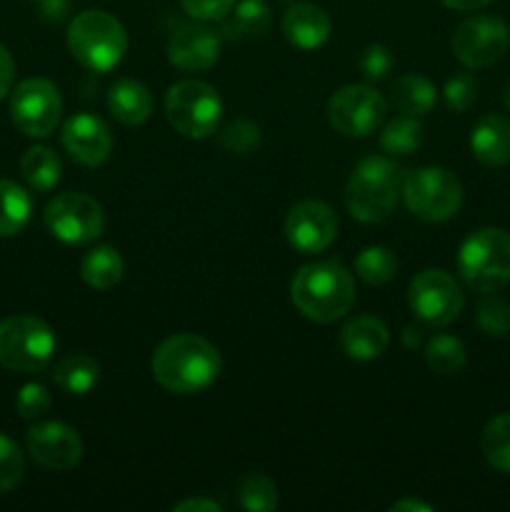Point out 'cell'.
Segmentation results:
<instances>
[{"label":"cell","mask_w":510,"mask_h":512,"mask_svg":"<svg viewBox=\"0 0 510 512\" xmlns=\"http://www.w3.org/2000/svg\"><path fill=\"white\" fill-rule=\"evenodd\" d=\"M53 380L63 393L88 395L100 380V365L85 353H70L53 368Z\"/></svg>","instance_id":"cell-24"},{"label":"cell","mask_w":510,"mask_h":512,"mask_svg":"<svg viewBox=\"0 0 510 512\" xmlns=\"http://www.w3.org/2000/svg\"><path fill=\"white\" fill-rule=\"evenodd\" d=\"M465 345L455 335H435L425 345V363L435 375H455L465 365Z\"/></svg>","instance_id":"cell-30"},{"label":"cell","mask_w":510,"mask_h":512,"mask_svg":"<svg viewBox=\"0 0 510 512\" xmlns=\"http://www.w3.org/2000/svg\"><path fill=\"white\" fill-rule=\"evenodd\" d=\"M108 110L118 123L135 128L153 115V95L140 80H115L108 90Z\"/></svg>","instance_id":"cell-21"},{"label":"cell","mask_w":510,"mask_h":512,"mask_svg":"<svg viewBox=\"0 0 510 512\" xmlns=\"http://www.w3.org/2000/svg\"><path fill=\"white\" fill-rule=\"evenodd\" d=\"M165 50H168L170 63L183 73H205L220 58V35L200 20L175 23Z\"/></svg>","instance_id":"cell-16"},{"label":"cell","mask_w":510,"mask_h":512,"mask_svg":"<svg viewBox=\"0 0 510 512\" xmlns=\"http://www.w3.org/2000/svg\"><path fill=\"white\" fill-rule=\"evenodd\" d=\"M238 500L250 512H270L278 508V488L263 473H248L238 483Z\"/></svg>","instance_id":"cell-32"},{"label":"cell","mask_w":510,"mask_h":512,"mask_svg":"<svg viewBox=\"0 0 510 512\" xmlns=\"http://www.w3.org/2000/svg\"><path fill=\"white\" fill-rule=\"evenodd\" d=\"M440 3H443L445 8L455 10V13H475V10L485 8V5H490L493 0H440Z\"/></svg>","instance_id":"cell-42"},{"label":"cell","mask_w":510,"mask_h":512,"mask_svg":"<svg viewBox=\"0 0 510 512\" xmlns=\"http://www.w3.org/2000/svg\"><path fill=\"white\" fill-rule=\"evenodd\" d=\"M325 113L345 138H368L388 118V103L370 85H345L330 95Z\"/></svg>","instance_id":"cell-12"},{"label":"cell","mask_w":510,"mask_h":512,"mask_svg":"<svg viewBox=\"0 0 510 512\" xmlns=\"http://www.w3.org/2000/svg\"><path fill=\"white\" fill-rule=\"evenodd\" d=\"M358 68H360V73H363V78L370 80V83L385 80V78H388L390 70L395 68L393 50H390L388 45H380V43L368 45V48L360 53Z\"/></svg>","instance_id":"cell-37"},{"label":"cell","mask_w":510,"mask_h":512,"mask_svg":"<svg viewBox=\"0 0 510 512\" xmlns=\"http://www.w3.org/2000/svg\"><path fill=\"white\" fill-rule=\"evenodd\" d=\"M403 200L415 218L443 223L463 205V183L445 168H418L403 178Z\"/></svg>","instance_id":"cell-8"},{"label":"cell","mask_w":510,"mask_h":512,"mask_svg":"<svg viewBox=\"0 0 510 512\" xmlns=\"http://www.w3.org/2000/svg\"><path fill=\"white\" fill-rule=\"evenodd\" d=\"M403 168L385 155H368L350 173L345 208L360 223H383L403 195Z\"/></svg>","instance_id":"cell-3"},{"label":"cell","mask_w":510,"mask_h":512,"mask_svg":"<svg viewBox=\"0 0 510 512\" xmlns=\"http://www.w3.org/2000/svg\"><path fill=\"white\" fill-rule=\"evenodd\" d=\"M53 328L35 315H10L0 323V365L13 373H38L53 360Z\"/></svg>","instance_id":"cell-7"},{"label":"cell","mask_w":510,"mask_h":512,"mask_svg":"<svg viewBox=\"0 0 510 512\" xmlns=\"http://www.w3.org/2000/svg\"><path fill=\"white\" fill-rule=\"evenodd\" d=\"M470 150L488 168L510 165V120L498 113L483 115L470 133Z\"/></svg>","instance_id":"cell-20"},{"label":"cell","mask_w":510,"mask_h":512,"mask_svg":"<svg viewBox=\"0 0 510 512\" xmlns=\"http://www.w3.org/2000/svg\"><path fill=\"white\" fill-rule=\"evenodd\" d=\"M435 100H438L435 85L425 75L408 73L393 83V103L403 115L423 118L435 108Z\"/></svg>","instance_id":"cell-26"},{"label":"cell","mask_w":510,"mask_h":512,"mask_svg":"<svg viewBox=\"0 0 510 512\" xmlns=\"http://www.w3.org/2000/svg\"><path fill=\"white\" fill-rule=\"evenodd\" d=\"M25 448L28 455L45 470L63 473V470L75 468L83 458V440L70 425L58 423V420H45L35 423L25 433Z\"/></svg>","instance_id":"cell-15"},{"label":"cell","mask_w":510,"mask_h":512,"mask_svg":"<svg viewBox=\"0 0 510 512\" xmlns=\"http://www.w3.org/2000/svg\"><path fill=\"white\" fill-rule=\"evenodd\" d=\"M125 273V263L113 245H98L88 250L80 260V278L95 290H110L120 283Z\"/></svg>","instance_id":"cell-23"},{"label":"cell","mask_w":510,"mask_h":512,"mask_svg":"<svg viewBox=\"0 0 510 512\" xmlns=\"http://www.w3.org/2000/svg\"><path fill=\"white\" fill-rule=\"evenodd\" d=\"M260 128L248 118H238L220 133V145L233 155H248L260 145Z\"/></svg>","instance_id":"cell-34"},{"label":"cell","mask_w":510,"mask_h":512,"mask_svg":"<svg viewBox=\"0 0 510 512\" xmlns=\"http://www.w3.org/2000/svg\"><path fill=\"white\" fill-rule=\"evenodd\" d=\"M355 273L368 285H388L398 273V260L383 245H370L355 258Z\"/></svg>","instance_id":"cell-31"},{"label":"cell","mask_w":510,"mask_h":512,"mask_svg":"<svg viewBox=\"0 0 510 512\" xmlns=\"http://www.w3.org/2000/svg\"><path fill=\"white\" fill-rule=\"evenodd\" d=\"M15 410L23 420H38L50 410V393L40 383H25L15 398Z\"/></svg>","instance_id":"cell-38"},{"label":"cell","mask_w":510,"mask_h":512,"mask_svg":"<svg viewBox=\"0 0 510 512\" xmlns=\"http://www.w3.org/2000/svg\"><path fill=\"white\" fill-rule=\"evenodd\" d=\"M165 118L183 138L203 140L218 133L223 120V100L213 85L203 80H180L165 95Z\"/></svg>","instance_id":"cell-6"},{"label":"cell","mask_w":510,"mask_h":512,"mask_svg":"<svg viewBox=\"0 0 510 512\" xmlns=\"http://www.w3.org/2000/svg\"><path fill=\"white\" fill-rule=\"evenodd\" d=\"M433 508L425 503H420V500H413V498H405V500H398V503L390 505V512H430Z\"/></svg>","instance_id":"cell-43"},{"label":"cell","mask_w":510,"mask_h":512,"mask_svg":"<svg viewBox=\"0 0 510 512\" xmlns=\"http://www.w3.org/2000/svg\"><path fill=\"white\" fill-rule=\"evenodd\" d=\"M420 145H423V125H420V118H413V115L400 113L380 133V148L395 158L415 153Z\"/></svg>","instance_id":"cell-29"},{"label":"cell","mask_w":510,"mask_h":512,"mask_svg":"<svg viewBox=\"0 0 510 512\" xmlns=\"http://www.w3.org/2000/svg\"><path fill=\"white\" fill-rule=\"evenodd\" d=\"M480 450L490 468L510 475V413L488 420L480 435Z\"/></svg>","instance_id":"cell-28"},{"label":"cell","mask_w":510,"mask_h":512,"mask_svg":"<svg viewBox=\"0 0 510 512\" xmlns=\"http://www.w3.org/2000/svg\"><path fill=\"white\" fill-rule=\"evenodd\" d=\"M238 0H180L185 13L200 23H215V20H225L233 5Z\"/></svg>","instance_id":"cell-39"},{"label":"cell","mask_w":510,"mask_h":512,"mask_svg":"<svg viewBox=\"0 0 510 512\" xmlns=\"http://www.w3.org/2000/svg\"><path fill=\"white\" fill-rule=\"evenodd\" d=\"M450 48L465 68H490L508 53L510 28L498 15H473L455 28Z\"/></svg>","instance_id":"cell-13"},{"label":"cell","mask_w":510,"mask_h":512,"mask_svg":"<svg viewBox=\"0 0 510 512\" xmlns=\"http://www.w3.org/2000/svg\"><path fill=\"white\" fill-rule=\"evenodd\" d=\"M458 273L475 293H500L510 285V233L503 228H478L458 250Z\"/></svg>","instance_id":"cell-5"},{"label":"cell","mask_w":510,"mask_h":512,"mask_svg":"<svg viewBox=\"0 0 510 512\" xmlns=\"http://www.w3.org/2000/svg\"><path fill=\"white\" fill-rule=\"evenodd\" d=\"M20 175L35 193H50L60 183L63 175V163L58 153L48 145H33L20 158Z\"/></svg>","instance_id":"cell-22"},{"label":"cell","mask_w":510,"mask_h":512,"mask_svg":"<svg viewBox=\"0 0 510 512\" xmlns=\"http://www.w3.org/2000/svg\"><path fill=\"white\" fill-rule=\"evenodd\" d=\"M10 118L28 138H48L63 118V98L48 78H28L10 90Z\"/></svg>","instance_id":"cell-9"},{"label":"cell","mask_w":510,"mask_h":512,"mask_svg":"<svg viewBox=\"0 0 510 512\" xmlns=\"http://www.w3.org/2000/svg\"><path fill=\"white\" fill-rule=\"evenodd\" d=\"M175 512H220L223 505L215 503L210 498H188V500H180V503L173 505Z\"/></svg>","instance_id":"cell-41"},{"label":"cell","mask_w":510,"mask_h":512,"mask_svg":"<svg viewBox=\"0 0 510 512\" xmlns=\"http://www.w3.org/2000/svg\"><path fill=\"white\" fill-rule=\"evenodd\" d=\"M338 235L335 210L323 200H300L285 218V238L290 248L303 255L323 253Z\"/></svg>","instance_id":"cell-14"},{"label":"cell","mask_w":510,"mask_h":512,"mask_svg":"<svg viewBox=\"0 0 510 512\" xmlns=\"http://www.w3.org/2000/svg\"><path fill=\"white\" fill-rule=\"evenodd\" d=\"M25 458L13 438L0 433V495L10 493L23 480Z\"/></svg>","instance_id":"cell-35"},{"label":"cell","mask_w":510,"mask_h":512,"mask_svg":"<svg viewBox=\"0 0 510 512\" xmlns=\"http://www.w3.org/2000/svg\"><path fill=\"white\" fill-rule=\"evenodd\" d=\"M340 350L345 358L358 360V363H368V360L380 358L390 343V333L385 323L373 315H358V318L348 320L340 330Z\"/></svg>","instance_id":"cell-19"},{"label":"cell","mask_w":510,"mask_h":512,"mask_svg":"<svg viewBox=\"0 0 510 512\" xmlns=\"http://www.w3.org/2000/svg\"><path fill=\"white\" fill-rule=\"evenodd\" d=\"M283 35L293 48L315 50L328 43L330 25L328 13L315 3H295L290 5L288 13L283 15Z\"/></svg>","instance_id":"cell-18"},{"label":"cell","mask_w":510,"mask_h":512,"mask_svg":"<svg viewBox=\"0 0 510 512\" xmlns=\"http://www.w3.org/2000/svg\"><path fill=\"white\" fill-rule=\"evenodd\" d=\"M15 83V60L10 50L0 43V100L13 90Z\"/></svg>","instance_id":"cell-40"},{"label":"cell","mask_w":510,"mask_h":512,"mask_svg":"<svg viewBox=\"0 0 510 512\" xmlns=\"http://www.w3.org/2000/svg\"><path fill=\"white\" fill-rule=\"evenodd\" d=\"M475 323L490 338H505V335H510V303L495 293H488L478 303Z\"/></svg>","instance_id":"cell-33"},{"label":"cell","mask_w":510,"mask_h":512,"mask_svg":"<svg viewBox=\"0 0 510 512\" xmlns=\"http://www.w3.org/2000/svg\"><path fill=\"white\" fill-rule=\"evenodd\" d=\"M403 345L408 350H415L423 345V328L420 325H408V328L403 330Z\"/></svg>","instance_id":"cell-44"},{"label":"cell","mask_w":510,"mask_h":512,"mask_svg":"<svg viewBox=\"0 0 510 512\" xmlns=\"http://www.w3.org/2000/svg\"><path fill=\"white\" fill-rule=\"evenodd\" d=\"M68 50L83 68L93 73H108L118 68L128 53V33L108 10L90 8L70 20Z\"/></svg>","instance_id":"cell-4"},{"label":"cell","mask_w":510,"mask_h":512,"mask_svg":"<svg viewBox=\"0 0 510 512\" xmlns=\"http://www.w3.org/2000/svg\"><path fill=\"white\" fill-rule=\"evenodd\" d=\"M218 348L203 335L178 333L165 338L150 358L155 383L173 395H195L220 375Z\"/></svg>","instance_id":"cell-1"},{"label":"cell","mask_w":510,"mask_h":512,"mask_svg":"<svg viewBox=\"0 0 510 512\" xmlns=\"http://www.w3.org/2000/svg\"><path fill=\"white\" fill-rule=\"evenodd\" d=\"M225 20L223 35L228 40H253L268 33L270 28V5L265 0H240L230 10Z\"/></svg>","instance_id":"cell-25"},{"label":"cell","mask_w":510,"mask_h":512,"mask_svg":"<svg viewBox=\"0 0 510 512\" xmlns=\"http://www.w3.org/2000/svg\"><path fill=\"white\" fill-rule=\"evenodd\" d=\"M290 300L313 323H335L355 303V280L338 260L308 263L293 275Z\"/></svg>","instance_id":"cell-2"},{"label":"cell","mask_w":510,"mask_h":512,"mask_svg":"<svg viewBox=\"0 0 510 512\" xmlns=\"http://www.w3.org/2000/svg\"><path fill=\"white\" fill-rule=\"evenodd\" d=\"M33 200L23 185L0 178V238H13L28 225Z\"/></svg>","instance_id":"cell-27"},{"label":"cell","mask_w":510,"mask_h":512,"mask_svg":"<svg viewBox=\"0 0 510 512\" xmlns=\"http://www.w3.org/2000/svg\"><path fill=\"white\" fill-rule=\"evenodd\" d=\"M43 223L53 238L68 245H88L105 228L103 205L85 193H60L45 205Z\"/></svg>","instance_id":"cell-10"},{"label":"cell","mask_w":510,"mask_h":512,"mask_svg":"<svg viewBox=\"0 0 510 512\" xmlns=\"http://www.w3.org/2000/svg\"><path fill=\"white\" fill-rule=\"evenodd\" d=\"M503 103H505V108L510 110V80L505 83V88H503Z\"/></svg>","instance_id":"cell-45"},{"label":"cell","mask_w":510,"mask_h":512,"mask_svg":"<svg viewBox=\"0 0 510 512\" xmlns=\"http://www.w3.org/2000/svg\"><path fill=\"white\" fill-rule=\"evenodd\" d=\"M35 3H40V0H35Z\"/></svg>","instance_id":"cell-46"},{"label":"cell","mask_w":510,"mask_h":512,"mask_svg":"<svg viewBox=\"0 0 510 512\" xmlns=\"http://www.w3.org/2000/svg\"><path fill=\"white\" fill-rule=\"evenodd\" d=\"M60 143L65 153L85 168H98L113 153V133L98 115H70L60 130Z\"/></svg>","instance_id":"cell-17"},{"label":"cell","mask_w":510,"mask_h":512,"mask_svg":"<svg viewBox=\"0 0 510 512\" xmlns=\"http://www.w3.org/2000/svg\"><path fill=\"white\" fill-rule=\"evenodd\" d=\"M408 303L415 318L430 328H448L463 313V290L458 280L440 268H428L410 280Z\"/></svg>","instance_id":"cell-11"},{"label":"cell","mask_w":510,"mask_h":512,"mask_svg":"<svg viewBox=\"0 0 510 512\" xmlns=\"http://www.w3.org/2000/svg\"><path fill=\"white\" fill-rule=\"evenodd\" d=\"M443 98L453 113H465L468 108H473V103L478 100V80H475V75L455 73L453 78H448L443 88Z\"/></svg>","instance_id":"cell-36"}]
</instances>
